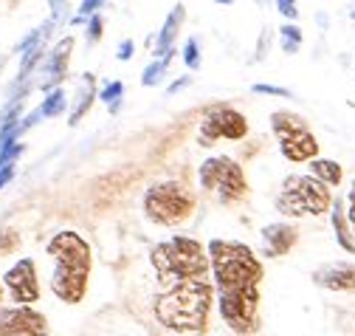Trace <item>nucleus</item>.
<instances>
[{"label": "nucleus", "instance_id": "1", "mask_svg": "<svg viewBox=\"0 0 355 336\" xmlns=\"http://www.w3.org/2000/svg\"><path fill=\"white\" fill-rule=\"evenodd\" d=\"M206 251L220 297V317L240 336L257 333L262 325L259 322L262 263L245 243H234V240H211Z\"/></svg>", "mask_w": 355, "mask_h": 336}, {"label": "nucleus", "instance_id": "2", "mask_svg": "<svg viewBox=\"0 0 355 336\" xmlns=\"http://www.w3.org/2000/svg\"><path fill=\"white\" fill-rule=\"evenodd\" d=\"M161 294L153 303L155 319L178 333H198L206 328L211 308V283L206 277H184L158 285Z\"/></svg>", "mask_w": 355, "mask_h": 336}, {"label": "nucleus", "instance_id": "3", "mask_svg": "<svg viewBox=\"0 0 355 336\" xmlns=\"http://www.w3.org/2000/svg\"><path fill=\"white\" fill-rule=\"evenodd\" d=\"M46 251L54 258V274H51V291L54 297L76 305L85 300L87 277H91V246L79 232H57Z\"/></svg>", "mask_w": 355, "mask_h": 336}, {"label": "nucleus", "instance_id": "4", "mask_svg": "<svg viewBox=\"0 0 355 336\" xmlns=\"http://www.w3.org/2000/svg\"><path fill=\"white\" fill-rule=\"evenodd\" d=\"M150 263L155 269V283H172V280H184V277H206L211 263H209V251L200 246V240L178 235L164 243H158L150 251Z\"/></svg>", "mask_w": 355, "mask_h": 336}, {"label": "nucleus", "instance_id": "5", "mask_svg": "<svg viewBox=\"0 0 355 336\" xmlns=\"http://www.w3.org/2000/svg\"><path fill=\"white\" fill-rule=\"evenodd\" d=\"M277 212L288 218H307V215H324L333 206L330 187L316 176H288L274 198Z\"/></svg>", "mask_w": 355, "mask_h": 336}, {"label": "nucleus", "instance_id": "6", "mask_svg": "<svg viewBox=\"0 0 355 336\" xmlns=\"http://www.w3.org/2000/svg\"><path fill=\"white\" fill-rule=\"evenodd\" d=\"M198 178L206 192H211L220 203H240L248 195V181L243 167L229 156H211L200 161Z\"/></svg>", "mask_w": 355, "mask_h": 336}, {"label": "nucleus", "instance_id": "7", "mask_svg": "<svg viewBox=\"0 0 355 336\" xmlns=\"http://www.w3.org/2000/svg\"><path fill=\"white\" fill-rule=\"evenodd\" d=\"M192 209H195V198H192V192L181 181L153 184L144 192V212L158 226H178V224H184L192 215Z\"/></svg>", "mask_w": 355, "mask_h": 336}, {"label": "nucleus", "instance_id": "8", "mask_svg": "<svg viewBox=\"0 0 355 336\" xmlns=\"http://www.w3.org/2000/svg\"><path fill=\"white\" fill-rule=\"evenodd\" d=\"M271 131L279 142V153L285 161L304 164V161L319 156V142L302 116L288 113V110H277V113H271Z\"/></svg>", "mask_w": 355, "mask_h": 336}, {"label": "nucleus", "instance_id": "9", "mask_svg": "<svg viewBox=\"0 0 355 336\" xmlns=\"http://www.w3.org/2000/svg\"><path fill=\"white\" fill-rule=\"evenodd\" d=\"M248 133V121L240 110L229 108V105H217L211 110H206L203 121H200V144L203 147H211L214 142L220 139H229V142H237Z\"/></svg>", "mask_w": 355, "mask_h": 336}, {"label": "nucleus", "instance_id": "10", "mask_svg": "<svg viewBox=\"0 0 355 336\" xmlns=\"http://www.w3.org/2000/svg\"><path fill=\"white\" fill-rule=\"evenodd\" d=\"M0 336H49V322L31 305L0 311Z\"/></svg>", "mask_w": 355, "mask_h": 336}, {"label": "nucleus", "instance_id": "11", "mask_svg": "<svg viewBox=\"0 0 355 336\" xmlns=\"http://www.w3.org/2000/svg\"><path fill=\"white\" fill-rule=\"evenodd\" d=\"M3 283L12 294V300L17 305H34L40 300V283H37V266L34 260L23 258L17 260L6 274H3Z\"/></svg>", "mask_w": 355, "mask_h": 336}, {"label": "nucleus", "instance_id": "12", "mask_svg": "<svg viewBox=\"0 0 355 336\" xmlns=\"http://www.w3.org/2000/svg\"><path fill=\"white\" fill-rule=\"evenodd\" d=\"M71 51H73V37H62L60 43L51 49L46 68L40 71V88H42V91L60 88V82H62V79H65V74H68Z\"/></svg>", "mask_w": 355, "mask_h": 336}, {"label": "nucleus", "instance_id": "13", "mask_svg": "<svg viewBox=\"0 0 355 336\" xmlns=\"http://www.w3.org/2000/svg\"><path fill=\"white\" fill-rule=\"evenodd\" d=\"M299 232L291 224H268L262 229V255L265 258H282L296 246Z\"/></svg>", "mask_w": 355, "mask_h": 336}, {"label": "nucleus", "instance_id": "14", "mask_svg": "<svg viewBox=\"0 0 355 336\" xmlns=\"http://www.w3.org/2000/svg\"><path fill=\"white\" fill-rule=\"evenodd\" d=\"M313 280L327 291H355V266L349 263H330L313 274Z\"/></svg>", "mask_w": 355, "mask_h": 336}, {"label": "nucleus", "instance_id": "15", "mask_svg": "<svg viewBox=\"0 0 355 336\" xmlns=\"http://www.w3.org/2000/svg\"><path fill=\"white\" fill-rule=\"evenodd\" d=\"M96 96H99V94H96V79H94V74H85V76L79 79V85H76V94H73V108H71V119H68L71 128H76V124L85 119V113L91 110V105H94Z\"/></svg>", "mask_w": 355, "mask_h": 336}, {"label": "nucleus", "instance_id": "16", "mask_svg": "<svg viewBox=\"0 0 355 336\" xmlns=\"http://www.w3.org/2000/svg\"><path fill=\"white\" fill-rule=\"evenodd\" d=\"M184 20H187V9L178 3L169 15H166V20H164V28L158 31V37H155V57H164V54H169L175 46V37H178V31H181V26H184Z\"/></svg>", "mask_w": 355, "mask_h": 336}, {"label": "nucleus", "instance_id": "17", "mask_svg": "<svg viewBox=\"0 0 355 336\" xmlns=\"http://www.w3.org/2000/svg\"><path fill=\"white\" fill-rule=\"evenodd\" d=\"M330 218H333V232H336V240L338 246L347 251V255H355V237H352V226L347 221V209L344 203L336 198V203L330 206Z\"/></svg>", "mask_w": 355, "mask_h": 336}, {"label": "nucleus", "instance_id": "18", "mask_svg": "<svg viewBox=\"0 0 355 336\" xmlns=\"http://www.w3.org/2000/svg\"><path fill=\"white\" fill-rule=\"evenodd\" d=\"M307 167H310V176H316L319 181H324L327 187H338L341 184V178H344V170H341V164L338 161H333V158H310L307 161Z\"/></svg>", "mask_w": 355, "mask_h": 336}, {"label": "nucleus", "instance_id": "19", "mask_svg": "<svg viewBox=\"0 0 355 336\" xmlns=\"http://www.w3.org/2000/svg\"><path fill=\"white\" fill-rule=\"evenodd\" d=\"M178 54V49H172L169 54H164V57H155L147 68H144V74H141V85L144 88H155L158 82L164 79V74H166V68H169V62H172V57Z\"/></svg>", "mask_w": 355, "mask_h": 336}, {"label": "nucleus", "instance_id": "20", "mask_svg": "<svg viewBox=\"0 0 355 336\" xmlns=\"http://www.w3.org/2000/svg\"><path fill=\"white\" fill-rule=\"evenodd\" d=\"M65 105H68L65 91H62V88H51V91H49V96L42 99V105H40L37 110H40V116H42V119H51V116L65 113Z\"/></svg>", "mask_w": 355, "mask_h": 336}, {"label": "nucleus", "instance_id": "21", "mask_svg": "<svg viewBox=\"0 0 355 336\" xmlns=\"http://www.w3.org/2000/svg\"><path fill=\"white\" fill-rule=\"evenodd\" d=\"M279 43H282V51L285 54H296L302 49V28L291 20L285 26H279Z\"/></svg>", "mask_w": 355, "mask_h": 336}, {"label": "nucleus", "instance_id": "22", "mask_svg": "<svg viewBox=\"0 0 355 336\" xmlns=\"http://www.w3.org/2000/svg\"><path fill=\"white\" fill-rule=\"evenodd\" d=\"M121 96H124V85H121L119 79L107 82V85L102 88V94H99V99L107 105V110H110V113H116V110L121 108Z\"/></svg>", "mask_w": 355, "mask_h": 336}, {"label": "nucleus", "instance_id": "23", "mask_svg": "<svg viewBox=\"0 0 355 336\" xmlns=\"http://www.w3.org/2000/svg\"><path fill=\"white\" fill-rule=\"evenodd\" d=\"M184 62L189 71H198L200 68V46H198V37H189L184 43Z\"/></svg>", "mask_w": 355, "mask_h": 336}, {"label": "nucleus", "instance_id": "24", "mask_svg": "<svg viewBox=\"0 0 355 336\" xmlns=\"http://www.w3.org/2000/svg\"><path fill=\"white\" fill-rule=\"evenodd\" d=\"M102 6H105V0H82L79 9H76V17H73V26H76V23H85L91 15H96Z\"/></svg>", "mask_w": 355, "mask_h": 336}, {"label": "nucleus", "instance_id": "25", "mask_svg": "<svg viewBox=\"0 0 355 336\" xmlns=\"http://www.w3.org/2000/svg\"><path fill=\"white\" fill-rule=\"evenodd\" d=\"M102 28H105V20H102V15H99V12L87 17V43H99Z\"/></svg>", "mask_w": 355, "mask_h": 336}, {"label": "nucleus", "instance_id": "26", "mask_svg": "<svg viewBox=\"0 0 355 336\" xmlns=\"http://www.w3.org/2000/svg\"><path fill=\"white\" fill-rule=\"evenodd\" d=\"M23 156V144H6V147H0V167H9V164H15V158H20Z\"/></svg>", "mask_w": 355, "mask_h": 336}, {"label": "nucleus", "instance_id": "27", "mask_svg": "<svg viewBox=\"0 0 355 336\" xmlns=\"http://www.w3.org/2000/svg\"><path fill=\"white\" fill-rule=\"evenodd\" d=\"M20 243L17 232L15 229H6V232H0V255H9V251H15Z\"/></svg>", "mask_w": 355, "mask_h": 336}, {"label": "nucleus", "instance_id": "28", "mask_svg": "<svg viewBox=\"0 0 355 336\" xmlns=\"http://www.w3.org/2000/svg\"><path fill=\"white\" fill-rule=\"evenodd\" d=\"M251 91H254V94H265V96H282V99L293 96L288 88H279V85H265V82H257V85H254Z\"/></svg>", "mask_w": 355, "mask_h": 336}, {"label": "nucleus", "instance_id": "29", "mask_svg": "<svg viewBox=\"0 0 355 336\" xmlns=\"http://www.w3.org/2000/svg\"><path fill=\"white\" fill-rule=\"evenodd\" d=\"M277 9H279V15H282V17H288V20H296V17H299V6H296V0H277Z\"/></svg>", "mask_w": 355, "mask_h": 336}, {"label": "nucleus", "instance_id": "30", "mask_svg": "<svg viewBox=\"0 0 355 336\" xmlns=\"http://www.w3.org/2000/svg\"><path fill=\"white\" fill-rule=\"evenodd\" d=\"M132 54H136V43H132V40H121L116 57H119L121 62H127V60H132Z\"/></svg>", "mask_w": 355, "mask_h": 336}, {"label": "nucleus", "instance_id": "31", "mask_svg": "<svg viewBox=\"0 0 355 336\" xmlns=\"http://www.w3.org/2000/svg\"><path fill=\"white\" fill-rule=\"evenodd\" d=\"M49 6H51V20H65V12H68V0H49Z\"/></svg>", "mask_w": 355, "mask_h": 336}, {"label": "nucleus", "instance_id": "32", "mask_svg": "<svg viewBox=\"0 0 355 336\" xmlns=\"http://www.w3.org/2000/svg\"><path fill=\"white\" fill-rule=\"evenodd\" d=\"M347 221H349L352 235H355V184L349 187V195H347Z\"/></svg>", "mask_w": 355, "mask_h": 336}, {"label": "nucleus", "instance_id": "33", "mask_svg": "<svg viewBox=\"0 0 355 336\" xmlns=\"http://www.w3.org/2000/svg\"><path fill=\"white\" fill-rule=\"evenodd\" d=\"M15 178V164H9V167H0V190H3L9 181Z\"/></svg>", "mask_w": 355, "mask_h": 336}, {"label": "nucleus", "instance_id": "34", "mask_svg": "<svg viewBox=\"0 0 355 336\" xmlns=\"http://www.w3.org/2000/svg\"><path fill=\"white\" fill-rule=\"evenodd\" d=\"M187 85H189V76H181V79H175L172 85L166 88V94L172 96V94H178V91H181V88H187Z\"/></svg>", "mask_w": 355, "mask_h": 336}, {"label": "nucleus", "instance_id": "35", "mask_svg": "<svg viewBox=\"0 0 355 336\" xmlns=\"http://www.w3.org/2000/svg\"><path fill=\"white\" fill-rule=\"evenodd\" d=\"M214 3H217V6H232L234 0H214Z\"/></svg>", "mask_w": 355, "mask_h": 336}, {"label": "nucleus", "instance_id": "36", "mask_svg": "<svg viewBox=\"0 0 355 336\" xmlns=\"http://www.w3.org/2000/svg\"><path fill=\"white\" fill-rule=\"evenodd\" d=\"M349 17H352V20H355V6H352V9H349Z\"/></svg>", "mask_w": 355, "mask_h": 336}, {"label": "nucleus", "instance_id": "37", "mask_svg": "<svg viewBox=\"0 0 355 336\" xmlns=\"http://www.w3.org/2000/svg\"><path fill=\"white\" fill-rule=\"evenodd\" d=\"M6 65V57H0V68H3Z\"/></svg>", "mask_w": 355, "mask_h": 336}, {"label": "nucleus", "instance_id": "38", "mask_svg": "<svg viewBox=\"0 0 355 336\" xmlns=\"http://www.w3.org/2000/svg\"><path fill=\"white\" fill-rule=\"evenodd\" d=\"M0 300H3V285H0Z\"/></svg>", "mask_w": 355, "mask_h": 336}]
</instances>
